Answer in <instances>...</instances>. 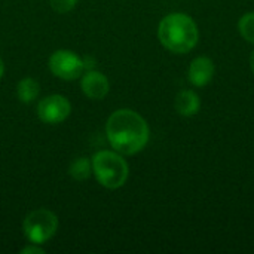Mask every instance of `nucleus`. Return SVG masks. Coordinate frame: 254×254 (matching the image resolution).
I'll list each match as a JSON object with an SVG mask.
<instances>
[{
  "mask_svg": "<svg viewBox=\"0 0 254 254\" xmlns=\"http://www.w3.org/2000/svg\"><path fill=\"white\" fill-rule=\"evenodd\" d=\"M49 3H51V7L55 12L67 13V12H70L76 6L77 0H49Z\"/></svg>",
  "mask_w": 254,
  "mask_h": 254,
  "instance_id": "ddd939ff",
  "label": "nucleus"
},
{
  "mask_svg": "<svg viewBox=\"0 0 254 254\" xmlns=\"http://www.w3.org/2000/svg\"><path fill=\"white\" fill-rule=\"evenodd\" d=\"M174 109L183 118H193L201 110V97L195 89H182L176 95Z\"/></svg>",
  "mask_w": 254,
  "mask_h": 254,
  "instance_id": "1a4fd4ad",
  "label": "nucleus"
},
{
  "mask_svg": "<svg viewBox=\"0 0 254 254\" xmlns=\"http://www.w3.org/2000/svg\"><path fill=\"white\" fill-rule=\"evenodd\" d=\"M39 92H40L39 82L34 80L33 77H24L16 85V95L21 103H25V104L33 103L37 98Z\"/></svg>",
  "mask_w": 254,
  "mask_h": 254,
  "instance_id": "9d476101",
  "label": "nucleus"
},
{
  "mask_svg": "<svg viewBox=\"0 0 254 254\" xmlns=\"http://www.w3.org/2000/svg\"><path fill=\"white\" fill-rule=\"evenodd\" d=\"M158 39L167 51L183 55L196 48L199 42V28L190 15L185 12H171L159 21Z\"/></svg>",
  "mask_w": 254,
  "mask_h": 254,
  "instance_id": "f03ea898",
  "label": "nucleus"
},
{
  "mask_svg": "<svg viewBox=\"0 0 254 254\" xmlns=\"http://www.w3.org/2000/svg\"><path fill=\"white\" fill-rule=\"evenodd\" d=\"M58 229V217L48 208H37L28 213L22 222V232L33 244H45Z\"/></svg>",
  "mask_w": 254,
  "mask_h": 254,
  "instance_id": "20e7f679",
  "label": "nucleus"
},
{
  "mask_svg": "<svg viewBox=\"0 0 254 254\" xmlns=\"http://www.w3.org/2000/svg\"><path fill=\"white\" fill-rule=\"evenodd\" d=\"M92 174L106 189L122 188L129 177L128 162L116 150H100L92 158Z\"/></svg>",
  "mask_w": 254,
  "mask_h": 254,
  "instance_id": "7ed1b4c3",
  "label": "nucleus"
},
{
  "mask_svg": "<svg viewBox=\"0 0 254 254\" xmlns=\"http://www.w3.org/2000/svg\"><path fill=\"white\" fill-rule=\"evenodd\" d=\"M82 61H83V68H88V70H94V67H95V60L92 58V57H83L82 58Z\"/></svg>",
  "mask_w": 254,
  "mask_h": 254,
  "instance_id": "2eb2a0df",
  "label": "nucleus"
},
{
  "mask_svg": "<svg viewBox=\"0 0 254 254\" xmlns=\"http://www.w3.org/2000/svg\"><path fill=\"white\" fill-rule=\"evenodd\" d=\"M21 253L22 254H42L43 253V249L40 247V244H33V243H30V246H27V247H22V249H21Z\"/></svg>",
  "mask_w": 254,
  "mask_h": 254,
  "instance_id": "4468645a",
  "label": "nucleus"
},
{
  "mask_svg": "<svg viewBox=\"0 0 254 254\" xmlns=\"http://www.w3.org/2000/svg\"><path fill=\"white\" fill-rule=\"evenodd\" d=\"M237 28H238L240 36L246 42L254 45V10L246 12L244 15L240 16L238 24H237Z\"/></svg>",
  "mask_w": 254,
  "mask_h": 254,
  "instance_id": "f8f14e48",
  "label": "nucleus"
},
{
  "mask_svg": "<svg viewBox=\"0 0 254 254\" xmlns=\"http://www.w3.org/2000/svg\"><path fill=\"white\" fill-rule=\"evenodd\" d=\"M71 113L70 101L60 94L45 97L37 104V116L42 122L49 125H57L64 122Z\"/></svg>",
  "mask_w": 254,
  "mask_h": 254,
  "instance_id": "423d86ee",
  "label": "nucleus"
},
{
  "mask_svg": "<svg viewBox=\"0 0 254 254\" xmlns=\"http://www.w3.org/2000/svg\"><path fill=\"white\" fill-rule=\"evenodd\" d=\"M216 74V64L213 58L199 55L193 58L188 68V80L193 88H205L211 83Z\"/></svg>",
  "mask_w": 254,
  "mask_h": 254,
  "instance_id": "0eeeda50",
  "label": "nucleus"
},
{
  "mask_svg": "<svg viewBox=\"0 0 254 254\" xmlns=\"http://www.w3.org/2000/svg\"><path fill=\"white\" fill-rule=\"evenodd\" d=\"M68 173L70 176L77 180V182H85L89 179V176L92 174V162L89 158L86 156H79L76 158L71 164H70V168H68Z\"/></svg>",
  "mask_w": 254,
  "mask_h": 254,
  "instance_id": "9b49d317",
  "label": "nucleus"
},
{
  "mask_svg": "<svg viewBox=\"0 0 254 254\" xmlns=\"http://www.w3.org/2000/svg\"><path fill=\"white\" fill-rule=\"evenodd\" d=\"M49 68L54 76L64 80H74L83 73L82 58L68 49H58L49 57Z\"/></svg>",
  "mask_w": 254,
  "mask_h": 254,
  "instance_id": "39448f33",
  "label": "nucleus"
},
{
  "mask_svg": "<svg viewBox=\"0 0 254 254\" xmlns=\"http://www.w3.org/2000/svg\"><path fill=\"white\" fill-rule=\"evenodd\" d=\"M3 71H4V64H3V60L0 58V79L3 76Z\"/></svg>",
  "mask_w": 254,
  "mask_h": 254,
  "instance_id": "f3484780",
  "label": "nucleus"
},
{
  "mask_svg": "<svg viewBox=\"0 0 254 254\" xmlns=\"http://www.w3.org/2000/svg\"><path fill=\"white\" fill-rule=\"evenodd\" d=\"M80 89L91 100H103L110 91V83L101 71L88 70L80 79Z\"/></svg>",
  "mask_w": 254,
  "mask_h": 254,
  "instance_id": "6e6552de",
  "label": "nucleus"
},
{
  "mask_svg": "<svg viewBox=\"0 0 254 254\" xmlns=\"http://www.w3.org/2000/svg\"><path fill=\"white\" fill-rule=\"evenodd\" d=\"M250 68H252V73L254 76V49L252 51V55H250Z\"/></svg>",
  "mask_w": 254,
  "mask_h": 254,
  "instance_id": "dca6fc26",
  "label": "nucleus"
},
{
  "mask_svg": "<svg viewBox=\"0 0 254 254\" xmlns=\"http://www.w3.org/2000/svg\"><path fill=\"white\" fill-rule=\"evenodd\" d=\"M106 135L113 150L131 156L147 146L150 128L140 113L131 109H119L109 116L106 122Z\"/></svg>",
  "mask_w": 254,
  "mask_h": 254,
  "instance_id": "f257e3e1",
  "label": "nucleus"
}]
</instances>
